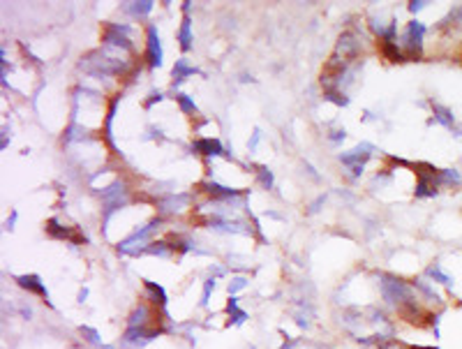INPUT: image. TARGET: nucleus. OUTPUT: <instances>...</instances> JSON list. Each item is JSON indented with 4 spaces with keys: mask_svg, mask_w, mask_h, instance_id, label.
I'll return each instance as SVG.
<instances>
[{
    "mask_svg": "<svg viewBox=\"0 0 462 349\" xmlns=\"http://www.w3.org/2000/svg\"><path fill=\"white\" fill-rule=\"evenodd\" d=\"M423 35H425V26L421 21H412L404 30V42L402 46L407 49L409 58H421V49H423Z\"/></svg>",
    "mask_w": 462,
    "mask_h": 349,
    "instance_id": "f257e3e1",
    "label": "nucleus"
},
{
    "mask_svg": "<svg viewBox=\"0 0 462 349\" xmlns=\"http://www.w3.org/2000/svg\"><path fill=\"white\" fill-rule=\"evenodd\" d=\"M148 65L160 67L162 65V44H160V35L155 26H148V51H146Z\"/></svg>",
    "mask_w": 462,
    "mask_h": 349,
    "instance_id": "f03ea898",
    "label": "nucleus"
},
{
    "mask_svg": "<svg viewBox=\"0 0 462 349\" xmlns=\"http://www.w3.org/2000/svg\"><path fill=\"white\" fill-rule=\"evenodd\" d=\"M372 151H375V148L370 146V143H361V146H356L353 151H349V153L342 155V162L349 164V167H363V162L372 155Z\"/></svg>",
    "mask_w": 462,
    "mask_h": 349,
    "instance_id": "7ed1b4c3",
    "label": "nucleus"
},
{
    "mask_svg": "<svg viewBox=\"0 0 462 349\" xmlns=\"http://www.w3.org/2000/svg\"><path fill=\"white\" fill-rule=\"evenodd\" d=\"M17 282H19V287H23V289H28V291H33V294L44 296V298L49 301V294H46V287L42 284V280H39L37 275H19V278H17Z\"/></svg>",
    "mask_w": 462,
    "mask_h": 349,
    "instance_id": "20e7f679",
    "label": "nucleus"
},
{
    "mask_svg": "<svg viewBox=\"0 0 462 349\" xmlns=\"http://www.w3.org/2000/svg\"><path fill=\"white\" fill-rule=\"evenodd\" d=\"M356 54H358V42H356L351 35H342L340 42H337V58L342 56V60L347 63V60L353 58Z\"/></svg>",
    "mask_w": 462,
    "mask_h": 349,
    "instance_id": "39448f33",
    "label": "nucleus"
},
{
    "mask_svg": "<svg viewBox=\"0 0 462 349\" xmlns=\"http://www.w3.org/2000/svg\"><path fill=\"white\" fill-rule=\"evenodd\" d=\"M201 187L208 192V194L215 196V199H224V202H229V199H236V196H238V190H229V187L218 185V183H203Z\"/></svg>",
    "mask_w": 462,
    "mask_h": 349,
    "instance_id": "423d86ee",
    "label": "nucleus"
},
{
    "mask_svg": "<svg viewBox=\"0 0 462 349\" xmlns=\"http://www.w3.org/2000/svg\"><path fill=\"white\" fill-rule=\"evenodd\" d=\"M194 151L201 155H222V143L218 141V139H199V141L194 143Z\"/></svg>",
    "mask_w": 462,
    "mask_h": 349,
    "instance_id": "0eeeda50",
    "label": "nucleus"
},
{
    "mask_svg": "<svg viewBox=\"0 0 462 349\" xmlns=\"http://www.w3.org/2000/svg\"><path fill=\"white\" fill-rule=\"evenodd\" d=\"M194 67L187 63L185 58H180V60H176V67H174V86L176 83H180L185 77H190V74H194Z\"/></svg>",
    "mask_w": 462,
    "mask_h": 349,
    "instance_id": "6e6552de",
    "label": "nucleus"
},
{
    "mask_svg": "<svg viewBox=\"0 0 462 349\" xmlns=\"http://www.w3.org/2000/svg\"><path fill=\"white\" fill-rule=\"evenodd\" d=\"M381 51H384V56H386L391 63H402L404 60V56H402V51L397 49V44L395 42H381Z\"/></svg>",
    "mask_w": 462,
    "mask_h": 349,
    "instance_id": "1a4fd4ad",
    "label": "nucleus"
},
{
    "mask_svg": "<svg viewBox=\"0 0 462 349\" xmlns=\"http://www.w3.org/2000/svg\"><path fill=\"white\" fill-rule=\"evenodd\" d=\"M178 39H180V46H183V51H187V49H190V46H192V35H190V19H187V17L183 19V26H180Z\"/></svg>",
    "mask_w": 462,
    "mask_h": 349,
    "instance_id": "9d476101",
    "label": "nucleus"
},
{
    "mask_svg": "<svg viewBox=\"0 0 462 349\" xmlns=\"http://www.w3.org/2000/svg\"><path fill=\"white\" fill-rule=\"evenodd\" d=\"M428 275H430L432 280H435V282H441V284H446V287H451V284H453L451 275H446V273L441 271V268L437 266V264H435V266H430V268H428Z\"/></svg>",
    "mask_w": 462,
    "mask_h": 349,
    "instance_id": "9b49d317",
    "label": "nucleus"
},
{
    "mask_svg": "<svg viewBox=\"0 0 462 349\" xmlns=\"http://www.w3.org/2000/svg\"><path fill=\"white\" fill-rule=\"evenodd\" d=\"M435 118L439 120L441 125L446 127H453V114L446 107H439V104H435Z\"/></svg>",
    "mask_w": 462,
    "mask_h": 349,
    "instance_id": "f8f14e48",
    "label": "nucleus"
},
{
    "mask_svg": "<svg viewBox=\"0 0 462 349\" xmlns=\"http://www.w3.org/2000/svg\"><path fill=\"white\" fill-rule=\"evenodd\" d=\"M227 310H229V315L234 317V322H236V324H243L245 319H247V315H245V312L238 308V298H231V301H229Z\"/></svg>",
    "mask_w": 462,
    "mask_h": 349,
    "instance_id": "ddd939ff",
    "label": "nucleus"
},
{
    "mask_svg": "<svg viewBox=\"0 0 462 349\" xmlns=\"http://www.w3.org/2000/svg\"><path fill=\"white\" fill-rule=\"evenodd\" d=\"M462 176L457 174L455 169H444L439 171V183H444V185H453V183H460Z\"/></svg>",
    "mask_w": 462,
    "mask_h": 349,
    "instance_id": "4468645a",
    "label": "nucleus"
},
{
    "mask_svg": "<svg viewBox=\"0 0 462 349\" xmlns=\"http://www.w3.org/2000/svg\"><path fill=\"white\" fill-rule=\"evenodd\" d=\"M127 10H130L134 17H143V14H148V12L152 10V3H148V0H143V3H130Z\"/></svg>",
    "mask_w": 462,
    "mask_h": 349,
    "instance_id": "2eb2a0df",
    "label": "nucleus"
},
{
    "mask_svg": "<svg viewBox=\"0 0 462 349\" xmlns=\"http://www.w3.org/2000/svg\"><path fill=\"white\" fill-rule=\"evenodd\" d=\"M146 289L152 291V296H155V303H160V306H164L167 303V294H164L162 287H158L155 282H150V280H146Z\"/></svg>",
    "mask_w": 462,
    "mask_h": 349,
    "instance_id": "dca6fc26",
    "label": "nucleus"
},
{
    "mask_svg": "<svg viewBox=\"0 0 462 349\" xmlns=\"http://www.w3.org/2000/svg\"><path fill=\"white\" fill-rule=\"evenodd\" d=\"M176 99H178V104H180V109L185 111V114H196V107H194V102H192L187 95H176Z\"/></svg>",
    "mask_w": 462,
    "mask_h": 349,
    "instance_id": "f3484780",
    "label": "nucleus"
},
{
    "mask_svg": "<svg viewBox=\"0 0 462 349\" xmlns=\"http://www.w3.org/2000/svg\"><path fill=\"white\" fill-rule=\"evenodd\" d=\"M326 99H331V102L340 104V107H347V104H349V99L344 97L342 93H337V90H326Z\"/></svg>",
    "mask_w": 462,
    "mask_h": 349,
    "instance_id": "a211bd4d",
    "label": "nucleus"
},
{
    "mask_svg": "<svg viewBox=\"0 0 462 349\" xmlns=\"http://www.w3.org/2000/svg\"><path fill=\"white\" fill-rule=\"evenodd\" d=\"M259 180H261V185L266 187V190H271L273 187V174L266 169V167H261L259 169Z\"/></svg>",
    "mask_w": 462,
    "mask_h": 349,
    "instance_id": "6ab92c4d",
    "label": "nucleus"
},
{
    "mask_svg": "<svg viewBox=\"0 0 462 349\" xmlns=\"http://www.w3.org/2000/svg\"><path fill=\"white\" fill-rule=\"evenodd\" d=\"M81 333L86 335V340H88V342H92V344H102V342H99V333L95 331V328H90V326H81Z\"/></svg>",
    "mask_w": 462,
    "mask_h": 349,
    "instance_id": "aec40b11",
    "label": "nucleus"
},
{
    "mask_svg": "<svg viewBox=\"0 0 462 349\" xmlns=\"http://www.w3.org/2000/svg\"><path fill=\"white\" fill-rule=\"evenodd\" d=\"M245 287H247V280L245 278H234L231 282H229V294H236V291L245 289Z\"/></svg>",
    "mask_w": 462,
    "mask_h": 349,
    "instance_id": "412c9836",
    "label": "nucleus"
},
{
    "mask_svg": "<svg viewBox=\"0 0 462 349\" xmlns=\"http://www.w3.org/2000/svg\"><path fill=\"white\" fill-rule=\"evenodd\" d=\"M215 289V278L206 280V284H203V296H201V306H208V298H211V291Z\"/></svg>",
    "mask_w": 462,
    "mask_h": 349,
    "instance_id": "4be33fe9",
    "label": "nucleus"
},
{
    "mask_svg": "<svg viewBox=\"0 0 462 349\" xmlns=\"http://www.w3.org/2000/svg\"><path fill=\"white\" fill-rule=\"evenodd\" d=\"M425 5H428V3H423V0H414V3H409V10H412V12H421Z\"/></svg>",
    "mask_w": 462,
    "mask_h": 349,
    "instance_id": "5701e85b",
    "label": "nucleus"
},
{
    "mask_svg": "<svg viewBox=\"0 0 462 349\" xmlns=\"http://www.w3.org/2000/svg\"><path fill=\"white\" fill-rule=\"evenodd\" d=\"M160 99H162V93H152L150 97L146 99V107H150V104H155V102H160Z\"/></svg>",
    "mask_w": 462,
    "mask_h": 349,
    "instance_id": "b1692460",
    "label": "nucleus"
},
{
    "mask_svg": "<svg viewBox=\"0 0 462 349\" xmlns=\"http://www.w3.org/2000/svg\"><path fill=\"white\" fill-rule=\"evenodd\" d=\"M259 139H261V132L254 130V136H252V141H250V148H254L256 143H259Z\"/></svg>",
    "mask_w": 462,
    "mask_h": 349,
    "instance_id": "393cba45",
    "label": "nucleus"
},
{
    "mask_svg": "<svg viewBox=\"0 0 462 349\" xmlns=\"http://www.w3.org/2000/svg\"><path fill=\"white\" fill-rule=\"evenodd\" d=\"M331 139H333V141H340V139H344V130L342 132H333Z\"/></svg>",
    "mask_w": 462,
    "mask_h": 349,
    "instance_id": "a878e982",
    "label": "nucleus"
},
{
    "mask_svg": "<svg viewBox=\"0 0 462 349\" xmlns=\"http://www.w3.org/2000/svg\"><path fill=\"white\" fill-rule=\"evenodd\" d=\"M14 222H17V213H12V218L7 220V229H14Z\"/></svg>",
    "mask_w": 462,
    "mask_h": 349,
    "instance_id": "bb28decb",
    "label": "nucleus"
},
{
    "mask_svg": "<svg viewBox=\"0 0 462 349\" xmlns=\"http://www.w3.org/2000/svg\"><path fill=\"white\" fill-rule=\"evenodd\" d=\"M102 349H114V347H102Z\"/></svg>",
    "mask_w": 462,
    "mask_h": 349,
    "instance_id": "cd10ccee",
    "label": "nucleus"
},
{
    "mask_svg": "<svg viewBox=\"0 0 462 349\" xmlns=\"http://www.w3.org/2000/svg\"><path fill=\"white\" fill-rule=\"evenodd\" d=\"M460 17H462V10H460Z\"/></svg>",
    "mask_w": 462,
    "mask_h": 349,
    "instance_id": "c85d7f7f",
    "label": "nucleus"
}]
</instances>
